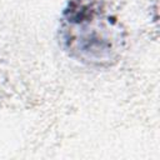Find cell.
<instances>
[{
  "label": "cell",
  "instance_id": "6da1fadb",
  "mask_svg": "<svg viewBox=\"0 0 160 160\" xmlns=\"http://www.w3.org/2000/svg\"><path fill=\"white\" fill-rule=\"evenodd\" d=\"M61 38L72 58L91 65H106L118 58L124 31L99 0H71L64 11Z\"/></svg>",
  "mask_w": 160,
  "mask_h": 160
}]
</instances>
